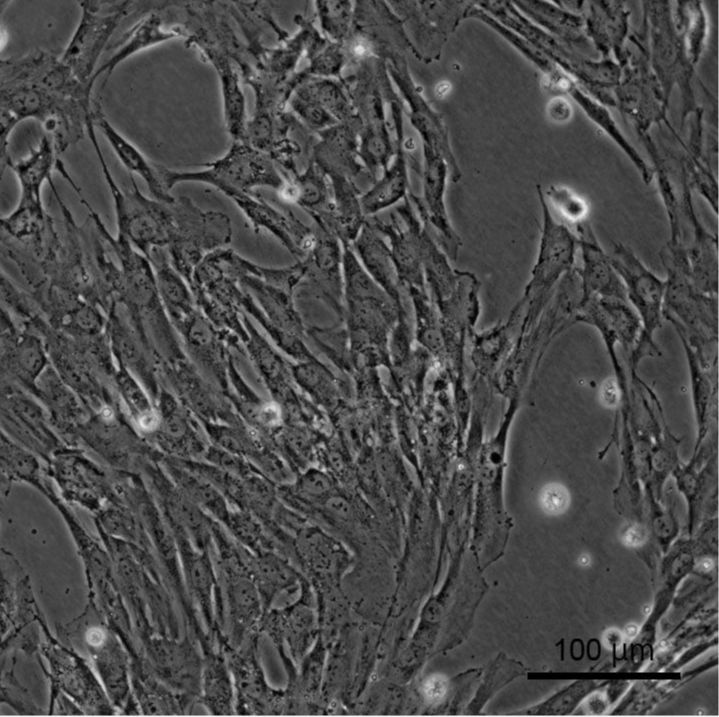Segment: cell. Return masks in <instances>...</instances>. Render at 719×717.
I'll return each mask as SVG.
<instances>
[{"label":"cell","mask_w":719,"mask_h":717,"mask_svg":"<svg viewBox=\"0 0 719 717\" xmlns=\"http://www.w3.org/2000/svg\"><path fill=\"white\" fill-rule=\"evenodd\" d=\"M321 33L330 41L343 43L353 22L354 1H315Z\"/></svg>","instance_id":"obj_42"},{"label":"cell","mask_w":719,"mask_h":717,"mask_svg":"<svg viewBox=\"0 0 719 717\" xmlns=\"http://www.w3.org/2000/svg\"><path fill=\"white\" fill-rule=\"evenodd\" d=\"M105 314L106 334L116 363L124 366L156 400L161 389L160 368L153 351L116 300L110 303Z\"/></svg>","instance_id":"obj_18"},{"label":"cell","mask_w":719,"mask_h":717,"mask_svg":"<svg viewBox=\"0 0 719 717\" xmlns=\"http://www.w3.org/2000/svg\"><path fill=\"white\" fill-rule=\"evenodd\" d=\"M256 410L257 420L265 426L273 427L281 420V412L274 403H264Z\"/></svg>","instance_id":"obj_49"},{"label":"cell","mask_w":719,"mask_h":717,"mask_svg":"<svg viewBox=\"0 0 719 717\" xmlns=\"http://www.w3.org/2000/svg\"><path fill=\"white\" fill-rule=\"evenodd\" d=\"M156 400L159 424L150 436L167 452L179 454L188 450L193 430L177 401L164 388L160 389Z\"/></svg>","instance_id":"obj_37"},{"label":"cell","mask_w":719,"mask_h":717,"mask_svg":"<svg viewBox=\"0 0 719 717\" xmlns=\"http://www.w3.org/2000/svg\"><path fill=\"white\" fill-rule=\"evenodd\" d=\"M423 146V196L409 192L421 220L433 232L439 246L452 260L457 259L462 241L451 224L445 203L449 167L445 159L433 149Z\"/></svg>","instance_id":"obj_14"},{"label":"cell","mask_w":719,"mask_h":717,"mask_svg":"<svg viewBox=\"0 0 719 717\" xmlns=\"http://www.w3.org/2000/svg\"><path fill=\"white\" fill-rule=\"evenodd\" d=\"M1 381L32 395L36 382L50 365L41 336L19 326L1 307Z\"/></svg>","instance_id":"obj_17"},{"label":"cell","mask_w":719,"mask_h":717,"mask_svg":"<svg viewBox=\"0 0 719 717\" xmlns=\"http://www.w3.org/2000/svg\"><path fill=\"white\" fill-rule=\"evenodd\" d=\"M359 133L357 116L316 132L318 141L310 158L326 176L339 174L354 180L365 170L359 156Z\"/></svg>","instance_id":"obj_24"},{"label":"cell","mask_w":719,"mask_h":717,"mask_svg":"<svg viewBox=\"0 0 719 717\" xmlns=\"http://www.w3.org/2000/svg\"><path fill=\"white\" fill-rule=\"evenodd\" d=\"M332 192L334 234L342 245H351L366 222L361 192L353 179L339 174L327 176Z\"/></svg>","instance_id":"obj_34"},{"label":"cell","mask_w":719,"mask_h":717,"mask_svg":"<svg viewBox=\"0 0 719 717\" xmlns=\"http://www.w3.org/2000/svg\"><path fill=\"white\" fill-rule=\"evenodd\" d=\"M342 79L310 78L305 81L320 106L338 123L356 117L355 109Z\"/></svg>","instance_id":"obj_41"},{"label":"cell","mask_w":719,"mask_h":717,"mask_svg":"<svg viewBox=\"0 0 719 717\" xmlns=\"http://www.w3.org/2000/svg\"><path fill=\"white\" fill-rule=\"evenodd\" d=\"M176 487L211 518L225 524L231 510L226 498L204 478L192 473L167 457L162 461Z\"/></svg>","instance_id":"obj_35"},{"label":"cell","mask_w":719,"mask_h":717,"mask_svg":"<svg viewBox=\"0 0 719 717\" xmlns=\"http://www.w3.org/2000/svg\"><path fill=\"white\" fill-rule=\"evenodd\" d=\"M626 632L629 636H633L637 632V628L634 625H630L627 627Z\"/></svg>","instance_id":"obj_54"},{"label":"cell","mask_w":719,"mask_h":717,"mask_svg":"<svg viewBox=\"0 0 719 717\" xmlns=\"http://www.w3.org/2000/svg\"><path fill=\"white\" fill-rule=\"evenodd\" d=\"M216 645L202 650L203 668L200 701L214 715L235 713V690L223 650Z\"/></svg>","instance_id":"obj_32"},{"label":"cell","mask_w":719,"mask_h":717,"mask_svg":"<svg viewBox=\"0 0 719 717\" xmlns=\"http://www.w3.org/2000/svg\"><path fill=\"white\" fill-rule=\"evenodd\" d=\"M85 641L108 695L114 704H124L129 686L126 658L119 643L102 626L88 628Z\"/></svg>","instance_id":"obj_31"},{"label":"cell","mask_w":719,"mask_h":717,"mask_svg":"<svg viewBox=\"0 0 719 717\" xmlns=\"http://www.w3.org/2000/svg\"><path fill=\"white\" fill-rule=\"evenodd\" d=\"M92 118L95 127L104 135L118 160L131 175H137L145 182L151 196L159 201L173 202L176 197L165 187L155 164L150 163L144 154L109 122L97 100H93Z\"/></svg>","instance_id":"obj_29"},{"label":"cell","mask_w":719,"mask_h":717,"mask_svg":"<svg viewBox=\"0 0 719 717\" xmlns=\"http://www.w3.org/2000/svg\"><path fill=\"white\" fill-rule=\"evenodd\" d=\"M2 432L49 460L62 443L51 429L40 401L19 386L1 381Z\"/></svg>","instance_id":"obj_12"},{"label":"cell","mask_w":719,"mask_h":717,"mask_svg":"<svg viewBox=\"0 0 719 717\" xmlns=\"http://www.w3.org/2000/svg\"><path fill=\"white\" fill-rule=\"evenodd\" d=\"M347 63L413 54L415 49L401 19L387 1H354L351 30L342 43Z\"/></svg>","instance_id":"obj_6"},{"label":"cell","mask_w":719,"mask_h":717,"mask_svg":"<svg viewBox=\"0 0 719 717\" xmlns=\"http://www.w3.org/2000/svg\"><path fill=\"white\" fill-rule=\"evenodd\" d=\"M391 214V221L384 222L372 216L367 221L381 235L388 238L393 262L404 287L427 290L423 263L422 239L427 229L408 195Z\"/></svg>","instance_id":"obj_13"},{"label":"cell","mask_w":719,"mask_h":717,"mask_svg":"<svg viewBox=\"0 0 719 717\" xmlns=\"http://www.w3.org/2000/svg\"><path fill=\"white\" fill-rule=\"evenodd\" d=\"M305 57L308 66L298 72L299 78L305 82L310 78H331L341 80L342 72L347 64L341 43L329 42L322 48L307 51Z\"/></svg>","instance_id":"obj_43"},{"label":"cell","mask_w":719,"mask_h":717,"mask_svg":"<svg viewBox=\"0 0 719 717\" xmlns=\"http://www.w3.org/2000/svg\"><path fill=\"white\" fill-rule=\"evenodd\" d=\"M94 84L80 81L61 56L34 49L1 59L0 121L2 171L11 157L9 139L24 120L38 121L57 154L77 144L87 133Z\"/></svg>","instance_id":"obj_1"},{"label":"cell","mask_w":719,"mask_h":717,"mask_svg":"<svg viewBox=\"0 0 719 717\" xmlns=\"http://www.w3.org/2000/svg\"><path fill=\"white\" fill-rule=\"evenodd\" d=\"M155 166L169 191L183 182H200L223 194L232 190L251 192L257 187L279 192L286 181L269 155L243 140L232 141L222 157L203 164L205 168L201 170L180 171Z\"/></svg>","instance_id":"obj_4"},{"label":"cell","mask_w":719,"mask_h":717,"mask_svg":"<svg viewBox=\"0 0 719 717\" xmlns=\"http://www.w3.org/2000/svg\"><path fill=\"white\" fill-rule=\"evenodd\" d=\"M174 209L175 233L166 250L173 267L190 284L203 259L231 242L232 224L226 214L204 211L186 196L175 199Z\"/></svg>","instance_id":"obj_5"},{"label":"cell","mask_w":719,"mask_h":717,"mask_svg":"<svg viewBox=\"0 0 719 717\" xmlns=\"http://www.w3.org/2000/svg\"><path fill=\"white\" fill-rule=\"evenodd\" d=\"M543 213V227L536 262L531 272L523 301L533 303L547 295L555 283L570 271L577 246V238L550 214L543 193L539 190Z\"/></svg>","instance_id":"obj_15"},{"label":"cell","mask_w":719,"mask_h":717,"mask_svg":"<svg viewBox=\"0 0 719 717\" xmlns=\"http://www.w3.org/2000/svg\"><path fill=\"white\" fill-rule=\"evenodd\" d=\"M251 574L262 597L265 612L272 607L282 606L296 600L300 594L305 576L287 557L275 551L252 553Z\"/></svg>","instance_id":"obj_27"},{"label":"cell","mask_w":719,"mask_h":717,"mask_svg":"<svg viewBox=\"0 0 719 717\" xmlns=\"http://www.w3.org/2000/svg\"><path fill=\"white\" fill-rule=\"evenodd\" d=\"M291 371L298 384L315 396L321 397L332 390V376L317 359L301 361Z\"/></svg>","instance_id":"obj_45"},{"label":"cell","mask_w":719,"mask_h":717,"mask_svg":"<svg viewBox=\"0 0 719 717\" xmlns=\"http://www.w3.org/2000/svg\"><path fill=\"white\" fill-rule=\"evenodd\" d=\"M547 197L567 220L580 222L584 219L587 206L582 198L573 192L560 187H550L547 191Z\"/></svg>","instance_id":"obj_46"},{"label":"cell","mask_w":719,"mask_h":717,"mask_svg":"<svg viewBox=\"0 0 719 717\" xmlns=\"http://www.w3.org/2000/svg\"><path fill=\"white\" fill-rule=\"evenodd\" d=\"M611 264L622 280L627 302L645 323L657 322L664 311L667 281L654 274L623 244H615L609 256Z\"/></svg>","instance_id":"obj_22"},{"label":"cell","mask_w":719,"mask_h":717,"mask_svg":"<svg viewBox=\"0 0 719 717\" xmlns=\"http://www.w3.org/2000/svg\"><path fill=\"white\" fill-rule=\"evenodd\" d=\"M175 19V1L153 2V7L116 42L114 53L96 70L93 82L102 75L107 80L119 64L134 54L176 38H183L182 29L175 24Z\"/></svg>","instance_id":"obj_19"},{"label":"cell","mask_w":719,"mask_h":717,"mask_svg":"<svg viewBox=\"0 0 719 717\" xmlns=\"http://www.w3.org/2000/svg\"><path fill=\"white\" fill-rule=\"evenodd\" d=\"M259 631L277 653H284L296 665L301 661L320 636L316 596L306 577L296 600L264 613Z\"/></svg>","instance_id":"obj_10"},{"label":"cell","mask_w":719,"mask_h":717,"mask_svg":"<svg viewBox=\"0 0 719 717\" xmlns=\"http://www.w3.org/2000/svg\"><path fill=\"white\" fill-rule=\"evenodd\" d=\"M351 247L370 277L394 302L398 320L407 321L409 296L400 281L390 248L380 233L366 220Z\"/></svg>","instance_id":"obj_25"},{"label":"cell","mask_w":719,"mask_h":717,"mask_svg":"<svg viewBox=\"0 0 719 717\" xmlns=\"http://www.w3.org/2000/svg\"><path fill=\"white\" fill-rule=\"evenodd\" d=\"M578 561L581 566H587L590 563V558L583 554L579 557Z\"/></svg>","instance_id":"obj_52"},{"label":"cell","mask_w":719,"mask_h":717,"mask_svg":"<svg viewBox=\"0 0 719 717\" xmlns=\"http://www.w3.org/2000/svg\"><path fill=\"white\" fill-rule=\"evenodd\" d=\"M600 398L607 407H615L620 398V391L617 382L613 379L607 380L600 391Z\"/></svg>","instance_id":"obj_50"},{"label":"cell","mask_w":719,"mask_h":717,"mask_svg":"<svg viewBox=\"0 0 719 717\" xmlns=\"http://www.w3.org/2000/svg\"><path fill=\"white\" fill-rule=\"evenodd\" d=\"M101 533L136 544L142 533L134 515L124 507L112 505L101 511L97 520Z\"/></svg>","instance_id":"obj_44"},{"label":"cell","mask_w":719,"mask_h":717,"mask_svg":"<svg viewBox=\"0 0 719 717\" xmlns=\"http://www.w3.org/2000/svg\"><path fill=\"white\" fill-rule=\"evenodd\" d=\"M57 155L52 139L45 135L26 157L7 161L5 167L13 171L20 186L17 205L28 208L44 207L42 188L52 179V172L58 161Z\"/></svg>","instance_id":"obj_30"},{"label":"cell","mask_w":719,"mask_h":717,"mask_svg":"<svg viewBox=\"0 0 719 717\" xmlns=\"http://www.w3.org/2000/svg\"><path fill=\"white\" fill-rule=\"evenodd\" d=\"M260 633L253 634L240 646L227 642L223 650L231 671L235 690V713L240 715H288V698L284 688L268 682L259 651Z\"/></svg>","instance_id":"obj_8"},{"label":"cell","mask_w":719,"mask_h":717,"mask_svg":"<svg viewBox=\"0 0 719 717\" xmlns=\"http://www.w3.org/2000/svg\"><path fill=\"white\" fill-rule=\"evenodd\" d=\"M713 566V563L710 560H705L700 564L701 569L703 570H709Z\"/></svg>","instance_id":"obj_53"},{"label":"cell","mask_w":719,"mask_h":717,"mask_svg":"<svg viewBox=\"0 0 719 717\" xmlns=\"http://www.w3.org/2000/svg\"><path fill=\"white\" fill-rule=\"evenodd\" d=\"M241 318L249 335L245 342L247 349L261 376L276 393L289 391L290 374L284 360L258 333L243 311Z\"/></svg>","instance_id":"obj_40"},{"label":"cell","mask_w":719,"mask_h":717,"mask_svg":"<svg viewBox=\"0 0 719 717\" xmlns=\"http://www.w3.org/2000/svg\"><path fill=\"white\" fill-rule=\"evenodd\" d=\"M174 328L182 337L195 366L201 368L220 386L226 387L231 356L227 357L224 343L233 341L236 337L218 329L199 308L177 323Z\"/></svg>","instance_id":"obj_23"},{"label":"cell","mask_w":719,"mask_h":717,"mask_svg":"<svg viewBox=\"0 0 719 717\" xmlns=\"http://www.w3.org/2000/svg\"><path fill=\"white\" fill-rule=\"evenodd\" d=\"M116 365L112 383L139 430L150 436L159 424L158 410L154 408L152 397L124 366Z\"/></svg>","instance_id":"obj_38"},{"label":"cell","mask_w":719,"mask_h":717,"mask_svg":"<svg viewBox=\"0 0 719 717\" xmlns=\"http://www.w3.org/2000/svg\"><path fill=\"white\" fill-rule=\"evenodd\" d=\"M134 4L130 0L78 2L80 20L61 59L80 81L94 84L92 78L104 48Z\"/></svg>","instance_id":"obj_7"},{"label":"cell","mask_w":719,"mask_h":717,"mask_svg":"<svg viewBox=\"0 0 719 717\" xmlns=\"http://www.w3.org/2000/svg\"><path fill=\"white\" fill-rule=\"evenodd\" d=\"M32 395L65 423H74L83 418L79 396L64 382L51 363L38 378Z\"/></svg>","instance_id":"obj_39"},{"label":"cell","mask_w":719,"mask_h":717,"mask_svg":"<svg viewBox=\"0 0 719 717\" xmlns=\"http://www.w3.org/2000/svg\"><path fill=\"white\" fill-rule=\"evenodd\" d=\"M315 232L313 245L301 258L305 274L299 287L326 304L343 321V245L336 236L317 227Z\"/></svg>","instance_id":"obj_16"},{"label":"cell","mask_w":719,"mask_h":717,"mask_svg":"<svg viewBox=\"0 0 719 717\" xmlns=\"http://www.w3.org/2000/svg\"><path fill=\"white\" fill-rule=\"evenodd\" d=\"M154 270L159 295L166 313L176 325L198 307L188 282L176 271L165 248H155L147 257Z\"/></svg>","instance_id":"obj_33"},{"label":"cell","mask_w":719,"mask_h":717,"mask_svg":"<svg viewBox=\"0 0 719 717\" xmlns=\"http://www.w3.org/2000/svg\"><path fill=\"white\" fill-rule=\"evenodd\" d=\"M424 696L432 701L437 702L445 696L448 685L447 680L442 675H431L423 683Z\"/></svg>","instance_id":"obj_48"},{"label":"cell","mask_w":719,"mask_h":717,"mask_svg":"<svg viewBox=\"0 0 719 717\" xmlns=\"http://www.w3.org/2000/svg\"><path fill=\"white\" fill-rule=\"evenodd\" d=\"M645 539V532L640 526H631L624 532L623 540L630 546L640 545Z\"/></svg>","instance_id":"obj_51"},{"label":"cell","mask_w":719,"mask_h":717,"mask_svg":"<svg viewBox=\"0 0 719 717\" xmlns=\"http://www.w3.org/2000/svg\"><path fill=\"white\" fill-rule=\"evenodd\" d=\"M285 180L280 197L300 206L313 218L317 228L335 236L330 181L312 158L303 172L290 174Z\"/></svg>","instance_id":"obj_26"},{"label":"cell","mask_w":719,"mask_h":717,"mask_svg":"<svg viewBox=\"0 0 719 717\" xmlns=\"http://www.w3.org/2000/svg\"><path fill=\"white\" fill-rule=\"evenodd\" d=\"M386 72L385 61L370 58L357 64L355 72L342 79L360 122V160L372 180L387 169L394 155L382 85Z\"/></svg>","instance_id":"obj_3"},{"label":"cell","mask_w":719,"mask_h":717,"mask_svg":"<svg viewBox=\"0 0 719 717\" xmlns=\"http://www.w3.org/2000/svg\"><path fill=\"white\" fill-rule=\"evenodd\" d=\"M224 195L240 208L255 232L264 228L294 256L303 258L313 245L315 229L305 225L290 209L280 211L251 192L232 190Z\"/></svg>","instance_id":"obj_20"},{"label":"cell","mask_w":719,"mask_h":717,"mask_svg":"<svg viewBox=\"0 0 719 717\" xmlns=\"http://www.w3.org/2000/svg\"><path fill=\"white\" fill-rule=\"evenodd\" d=\"M401 19L418 60H439L472 1H387Z\"/></svg>","instance_id":"obj_9"},{"label":"cell","mask_w":719,"mask_h":717,"mask_svg":"<svg viewBox=\"0 0 719 717\" xmlns=\"http://www.w3.org/2000/svg\"><path fill=\"white\" fill-rule=\"evenodd\" d=\"M384 97L391 109L395 132L394 155L387 169L371 188L361 195L364 215L374 214L397 204L409 193V177L404 147V103L394 88L389 87Z\"/></svg>","instance_id":"obj_21"},{"label":"cell","mask_w":719,"mask_h":717,"mask_svg":"<svg viewBox=\"0 0 719 717\" xmlns=\"http://www.w3.org/2000/svg\"><path fill=\"white\" fill-rule=\"evenodd\" d=\"M388 75L397 87L403 103L407 104V116L411 125L425 145L439 153L447 162L449 177L459 182L462 172L453 153L448 129L442 114L426 100L409 72L406 55H395L386 61Z\"/></svg>","instance_id":"obj_11"},{"label":"cell","mask_w":719,"mask_h":717,"mask_svg":"<svg viewBox=\"0 0 719 717\" xmlns=\"http://www.w3.org/2000/svg\"><path fill=\"white\" fill-rule=\"evenodd\" d=\"M540 504L544 511L550 514H559L568 507V491L560 484H549L543 488L540 494Z\"/></svg>","instance_id":"obj_47"},{"label":"cell","mask_w":719,"mask_h":717,"mask_svg":"<svg viewBox=\"0 0 719 717\" xmlns=\"http://www.w3.org/2000/svg\"><path fill=\"white\" fill-rule=\"evenodd\" d=\"M218 1H184L179 25L187 47H193L211 64L219 78L224 121L233 141L244 140L246 100L237 63L244 59L240 41Z\"/></svg>","instance_id":"obj_2"},{"label":"cell","mask_w":719,"mask_h":717,"mask_svg":"<svg viewBox=\"0 0 719 717\" xmlns=\"http://www.w3.org/2000/svg\"><path fill=\"white\" fill-rule=\"evenodd\" d=\"M578 232L577 244L582 257V267L579 270L582 298L598 297L627 301L622 280L590 228L579 226Z\"/></svg>","instance_id":"obj_28"},{"label":"cell","mask_w":719,"mask_h":717,"mask_svg":"<svg viewBox=\"0 0 719 717\" xmlns=\"http://www.w3.org/2000/svg\"><path fill=\"white\" fill-rule=\"evenodd\" d=\"M39 455L1 433L0 463L2 484L24 482L45 494L47 485L42 478Z\"/></svg>","instance_id":"obj_36"}]
</instances>
